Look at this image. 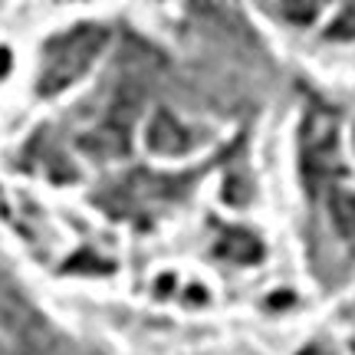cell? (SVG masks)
Returning <instances> with one entry per match:
<instances>
[{"label": "cell", "instance_id": "obj_1", "mask_svg": "<svg viewBox=\"0 0 355 355\" xmlns=\"http://www.w3.org/2000/svg\"><path fill=\"white\" fill-rule=\"evenodd\" d=\"M109 40V26L105 24H83L73 26L69 33L53 37L43 46V60H40V76H37V92L40 96H53L66 89L73 79H79L89 69V63L96 60V53L105 46Z\"/></svg>", "mask_w": 355, "mask_h": 355}, {"label": "cell", "instance_id": "obj_2", "mask_svg": "<svg viewBox=\"0 0 355 355\" xmlns=\"http://www.w3.org/2000/svg\"><path fill=\"white\" fill-rule=\"evenodd\" d=\"M198 128H188L181 119H175L171 112H165V109H158L152 119V125H148V145H152L155 152L162 155H184L191 152L194 145H198Z\"/></svg>", "mask_w": 355, "mask_h": 355}, {"label": "cell", "instance_id": "obj_3", "mask_svg": "<svg viewBox=\"0 0 355 355\" xmlns=\"http://www.w3.org/2000/svg\"><path fill=\"white\" fill-rule=\"evenodd\" d=\"M217 257H224L230 263H254L263 257V243L257 237L254 230H243V227H227L220 234V241L214 243Z\"/></svg>", "mask_w": 355, "mask_h": 355}, {"label": "cell", "instance_id": "obj_4", "mask_svg": "<svg viewBox=\"0 0 355 355\" xmlns=\"http://www.w3.org/2000/svg\"><path fill=\"white\" fill-rule=\"evenodd\" d=\"M329 217H332V227L339 230V237L345 243H355V194L345 188H329Z\"/></svg>", "mask_w": 355, "mask_h": 355}, {"label": "cell", "instance_id": "obj_5", "mask_svg": "<svg viewBox=\"0 0 355 355\" xmlns=\"http://www.w3.org/2000/svg\"><path fill=\"white\" fill-rule=\"evenodd\" d=\"M316 13H319V7L316 3H309V7H290V3H286V7H279L277 10V17L279 20H290V24H300V26H306V24H313V20H316Z\"/></svg>", "mask_w": 355, "mask_h": 355}, {"label": "cell", "instance_id": "obj_6", "mask_svg": "<svg viewBox=\"0 0 355 355\" xmlns=\"http://www.w3.org/2000/svg\"><path fill=\"white\" fill-rule=\"evenodd\" d=\"M352 37H355V7H349V10L332 24L329 40H352Z\"/></svg>", "mask_w": 355, "mask_h": 355}, {"label": "cell", "instance_id": "obj_7", "mask_svg": "<svg viewBox=\"0 0 355 355\" xmlns=\"http://www.w3.org/2000/svg\"><path fill=\"white\" fill-rule=\"evenodd\" d=\"M300 355H329V352H326L322 345H306V349H303Z\"/></svg>", "mask_w": 355, "mask_h": 355}]
</instances>
